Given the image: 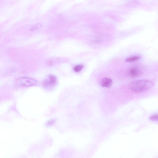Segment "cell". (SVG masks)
I'll return each mask as SVG.
<instances>
[{"instance_id": "7a4b0ae2", "label": "cell", "mask_w": 158, "mask_h": 158, "mask_svg": "<svg viewBox=\"0 0 158 158\" xmlns=\"http://www.w3.org/2000/svg\"><path fill=\"white\" fill-rule=\"evenodd\" d=\"M57 83L56 77L52 75L46 76L42 82L43 86L46 89H50L54 87Z\"/></svg>"}, {"instance_id": "277c9868", "label": "cell", "mask_w": 158, "mask_h": 158, "mask_svg": "<svg viewBox=\"0 0 158 158\" xmlns=\"http://www.w3.org/2000/svg\"><path fill=\"white\" fill-rule=\"evenodd\" d=\"M128 73L129 76L132 77H136L141 75V71L138 68L135 67H132L129 69Z\"/></svg>"}, {"instance_id": "6da1fadb", "label": "cell", "mask_w": 158, "mask_h": 158, "mask_svg": "<svg viewBox=\"0 0 158 158\" xmlns=\"http://www.w3.org/2000/svg\"><path fill=\"white\" fill-rule=\"evenodd\" d=\"M154 85L153 83L148 80H140L133 81L129 85L131 90L138 93L149 90Z\"/></svg>"}, {"instance_id": "52a82bcc", "label": "cell", "mask_w": 158, "mask_h": 158, "mask_svg": "<svg viewBox=\"0 0 158 158\" xmlns=\"http://www.w3.org/2000/svg\"><path fill=\"white\" fill-rule=\"evenodd\" d=\"M83 68L82 64H78L75 66L74 68V70L76 72H78L82 70Z\"/></svg>"}, {"instance_id": "3957f363", "label": "cell", "mask_w": 158, "mask_h": 158, "mask_svg": "<svg viewBox=\"0 0 158 158\" xmlns=\"http://www.w3.org/2000/svg\"><path fill=\"white\" fill-rule=\"evenodd\" d=\"M15 83L16 85L18 86L29 87L36 85L37 82L33 79L23 77L18 79Z\"/></svg>"}, {"instance_id": "ba28073f", "label": "cell", "mask_w": 158, "mask_h": 158, "mask_svg": "<svg viewBox=\"0 0 158 158\" xmlns=\"http://www.w3.org/2000/svg\"><path fill=\"white\" fill-rule=\"evenodd\" d=\"M149 119L150 120L152 121H156L158 120V114H153L149 117Z\"/></svg>"}, {"instance_id": "8992f818", "label": "cell", "mask_w": 158, "mask_h": 158, "mask_svg": "<svg viewBox=\"0 0 158 158\" xmlns=\"http://www.w3.org/2000/svg\"><path fill=\"white\" fill-rule=\"evenodd\" d=\"M140 57V56L138 55L134 56L127 58L125 59V61L129 62L139 60Z\"/></svg>"}, {"instance_id": "5b68a950", "label": "cell", "mask_w": 158, "mask_h": 158, "mask_svg": "<svg viewBox=\"0 0 158 158\" xmlns=\"http://www.w3.org/2000/svg\"><path fill=\"white\" fill-rule=\"evenodd\" d=\"M112 82V80L111 78L105 77L100 80L99 83L102 87L109 88L111 86Z\"/></svg>"}, {"instance_id": "9c48e42d", "label": "cell", "mask_w": 158, "mask_h": 158, "mask_svg": "<svg viewBox=\"0 0 158 158\" xmlns=\"http://www.w3.org/2000/svg\"><path fill=\"white\" fill-rule=\"evenodd\" d=\"M41 24H39L36 25H35L33 27H32L31 28V31H34L35 30H36L38 28H39V27H41Z\"/></svg>"}]
</instances>
